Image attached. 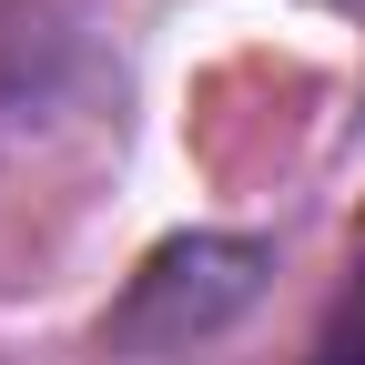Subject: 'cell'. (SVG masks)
I'll use <instances>...</instances> for the list:
<instances>
[{
  "instance_id": "6da1fadb",
  "label": "cell",
  "mask_w": 365,
  "mask_h": 365,
  "mask_svg": "<svg viewBox=\"0 0 365 365\" xmlns=\"http://www.w3.org/2000/svg\"><path fill=\"white\" fill-rule=\"evenodd\" d=\"M314 365H365V254H355V274H345L325 335H314Z\"/></svg>"
}]
</instances>
